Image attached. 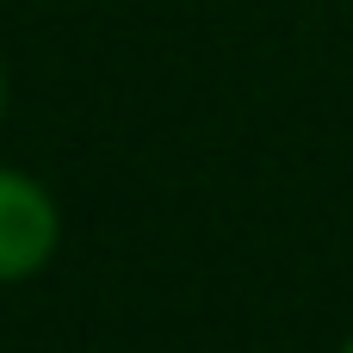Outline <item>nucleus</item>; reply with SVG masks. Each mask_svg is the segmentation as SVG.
I'll use <instances>...</instances> for the list:
<instances>
[{
    "label": "nucleus",
    "instance_id": "2",
    "mask_svg": "<svg viewBox=\"0 0 353 353\" xmlns=\"http://www.w3.org/2000/svg\"><path fill=\"white\" fill-rule=\"evenodd\" d=\"M347 353H353V347H347Z\"/></svg>",
    "mask_w": 353,
    "mask_h": 353
},
{
    "label": "nucleus",
    "instance_id": "1",
    "mask_svg": "<svg viewBox=\"0 0 353 353\" xmlns=\"http://www.w3.org/2000/svg\"><path fill=\"white\" fill-rule=\"evenodd\" d=\"M56 248V205L37 180L0 168V279H31Z\"/></svg>",
    "mask_w": 353,
    "mask_h": 353
}]
</instances>
